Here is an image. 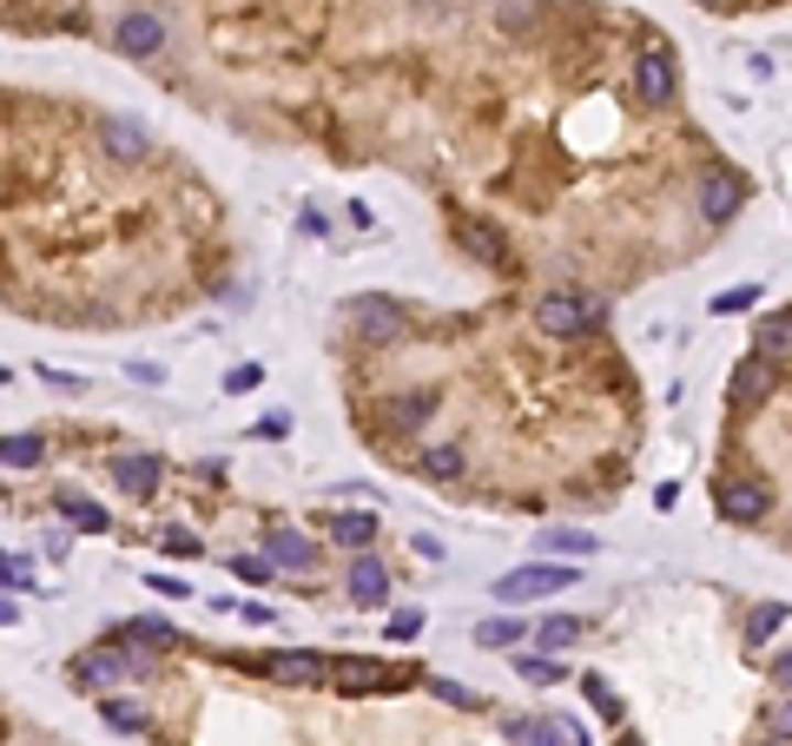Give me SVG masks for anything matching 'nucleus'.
Masks as SVG:
<instances>
[{"mask_svg":"<svg viewBox=\"0 0 792 746\" xmlns=\"http://www.w3.org/2000/svg\"><path fill=\"white\" fill-rule=\"evenodd\" d=\"M608 317V304L595 298V291H549L542 304H535V324L549 331V337H582V331H595Z\"/></svg>","mask_w":792,"mask_h":746,"instance_id":"1","label":"nucleus"},{"mask_svg":"<svg viewBox=\"0 0 792 746\" xmlns=\"http://www.w3.org/2000/svg\"><path fill=\"white\" fill-rule=\"evenodd\" d=\"M568 582H582V575H575V569H562V562H529V569H509V575L496 582V602H502V608L549 602V595H562Z\"/></svg>","mask_w":792,"mask_h":746,"instance_id":"2","label":"nucleus"},{"mask_svg":"<svg viewBox=\"0 0 792 746\" xmlns=\"http://www.w3.org/2000/svg\"><path fill=\"white\" fill-rule=\"evenodd\" d=\"M132 668H145V648H93V655H79L73 661V681L79 688H112V681H126Z\"/></svg>","mask_w":792,"mask_h":746,"instance_id":"3","label":"nucleus"},{"mask_svg":"<svg viewBox=\"0 0 792 746\" xmlns=\"http://www.w3.org/2000/svg\"><path fill=\"white\" fill-rule=\"evenodd\" d=\"M634 93H641V106H668V99H674V53H668V46H641V60H634Z\"/></svg>","mask_w":792,"mask_h":746,"instance_id":"4","label":"nucleus"},{"mask_svg":"<svg viewBox=\"0 0 792 746\" xmlns=\"http://www.w3.org/2000/svg\"><path fill=\"white\" fill-rule=\"evenodd\" d=\"M714 509H720L727 522H760V516H767V483H760V476H727V483L714 489Z\"/></svg>","mask_w":792,"mask_h":746,"instance_id":"5","label":"nucleus"},{"mask_svg":"<svg viewBox=\"0 0 792 746\" xmlns=\"http://www.w3.org/2000/svg\"><path fill=\"white\" fill-rule=\"evenodd\" d=\"M330 681H337V688H350V694H390V688H403V674H390L383 661H364V655L330 661Z\"/></svg>","mask_w":792,"mask_h":746,"instance_id":"6","label":"nucleus"},{"mask_svg":"<svg viewBox=\"0 0 792 746\" xmlns=\"http://www.w3.org/2000/svg\"><path fill=\"white\" fill-rule=\"evenodd\" d=\"M344 317L357 324V337H370V344H390L397 331H403V317H397V304L390 298H350L344 304Z\"/></svg>","mask_w":792,"mask_h":746,"instance_id":"7","label":"nucleus"},{"mask_svg":"<svg viewBox=\"0 0 792 746\" xmlns=\"http://www.w3.org/2000/svg\"><path fill=\"white\" fill-rule=\"evenodd\" d=\"M258 674H271V681H291V688H324L330 681V661L324 655H264V661H251Z\"/></svg>","mask_w":792,"mask_h":746,"instance_id":"8","label":"nucleus"},{"mask_svg":"<svg viewBox=\"0 0 792 746\" xmlns=\"http://www.w3.org/2000/svg\"><path fill=\"white\" fill-rule=\"evenodd\" d=\"M159 476H165V463H159V456H112V483H119L132 502H145V496L159 489Z\"/></svg>","mask_w":792,"mask_h":746,"instance_id":"9","label":"nucleus"},{"mask_svg":"<svg viewBox=\"0 0 792 746\" xmlns=\"http://www.w3.org/2000/svg\"><path fill=\"white\" fill-rule=\"evenodd\" d=\"M159 40H165V26H159V13H126L119 20V53H159Z\"/></svg>","mask_w":792,"mask_h":746,"instance_id":"10","label":"nucleus"},{"mask_svg":"<svg viewBox=\"0 0 792 746\" xmlns=\"http://www.w3.org/2000/svg\"><path fill=\"white\" fill-rule=\"evenodd\" d=\"M740 198H747V185H740L734 172H714V179L701 185V212H707V218H734Z\"/></svg>","mask_w":792,"mask_h":746,"instance_id":"11","label":"nucleus"},{"mask_svg":"<svg viewBox=\"0 0 792 746\" xmlns=\"http://www.w3.org/2000/svg\"><path fill=\"white\" fill-rule=\"evenodd\" d=\"M377 529H383V522H377L370 509H350V516H337V522H330V542H337V549H357V555H364V549L377 542Z\"/></svg>","mask_w":792,"mask_h":746,"instance_id":"12","label":"nucleus"},{"mask_svg":"<svg viewBox=\"0 0 792 746\" xmlns=\"http://www.w3.org/2000/svg\"><path fill=\"white\" fill-rule=\"evenodd\" d=\"M383 595H390V575H383L370 555H357V562H350V602H357V608H377Z\"/></svg>","mask_w":792,"mask_h":746,"instance_id":"13","label":"nucleus"},{"mask_svg":"<svg viewBox=\"0 0 792 746\" xmlns=\"http://www.w3.org/2000/svg\"><path fill=\"white\" fill-rule=\"evenodd\" d=\"M760 357H767V364H792V311L760 324Z\"/></svg>","mask_w":792,"mask_h":746,"instance_id":"14","label":"nucleus"},{"mask_svg":"<svg viewBox=\"0 0 792 746\" xmlns=\"http://www.w3.org/2000/svg\"><path fill=\"white\" fill-rule=\"evenodd\" d=\"M119 641H126V648H145V655H165L178 635H172L165 621H126V628H119Z\"/></svg>","mask_w":792,"mask_h":746,"instance_id":"15","label":"nucleus"},{"mask_svg":"<svg viewBox=\"0 0 792 746\" xmlns=\"http://www.w3.org/2000/svg\"><path fill=\"white\" fill-rule=\"evenodd\" d=\"M271 562H291V569H311L317 562V549L297 536V529H271Z\"/></svg>","mask_w":792,"mask_h":746,"instance_id":"16","label":"nucleus"},{"mask_svg":"<svg viewBox=\"0 0 792 746\" xmlns=\"http://www.w3.org/2000/svg\"><path fill=\"white\" fill-rule=\"evenodd\" d=\"M456 238H463V245H469V251H476L482 264H502V238H496L489 225H476V218H463V225H456Z\"/></svg>","mask_w":792,"mask_h":746,"instance_id":"17","label":"nucleus"},{"mask_svg":"<svg viewBox=\"0 0 792 746\" xmlns=\"http://www.w3.org/2000/svg\"><path fill=\"white\" fill-rule=\"evenodd\" d=\"M767 390H773V370H767V357H753V364L734 377V403H760Z\"/></svg>","mask_w":792,"mask_h":746,"instance_id":"18","label":"nucleus"},{"mask_svg":"<svg viewBox=\"0 0 792 746\" xmlns=\"http://www.w3.org/2000/svg\"><path fill=\"white\" fill-rule=\"evenodd\" d=\"M542 555H595L588 529H542Z\"/></svg>","mask_w":792,"mask_h":746,"instance_id":"19","label":"nucleus"},{"mask_svg":"<svg viewBox=\"0 0 792 746\" xmlns=\"http://www.w3.org/2000/svg\"><path fill=\"white\" fill-rule=\"evenodd\" d=\"M535 641H542L549 655H562V648H575V641H582V621H575V615H549V621L535 628Z\"/></svg>","mask_w":792,"mask_h":746,"instance_id":"20","label":"nucleus"},{"mask_svg":"<svg viewBox=\"0 0 792 746\" xmlns=\"http://www.w3.org/2000/svg\"><path fill=\"white\" fill-rule=\"evenodd\" d=\"M522 635H529L522 621H509V615H496V621H482V628H476V648H516Z\"/></svg>","mask_w":792,"mask_h":746,"instance_id":"21","label":"nucleus"},{"mask_svg":"<svg viewBox=\"0 0 792 746\" xmlns=\"http://www.w3.org/2000/svg\"><path fill=\"white\" fill-rule=\"evenodd\" d=\"M46 456V443L40 436H0V463H13V469H33Z\"/></svg>","mask_w":792,"mask_h":746,"instance_id":"22","label":"nucleus"},{"mask_svg":"<svg viewBox=\"0 0 792 746\" xmlns=\"http://www.w3.org/2000/svg\"><path fill=\"white\" fill-rule=\"evenodd\" d=\"M423 476H436V483L463 476V450H456V443H449V450H423Z\"/></svg>","mask_w":792,"mask_h":746,"instance_id":"23","label":"nucleus"},{"mask_svg":"<svg viewBox=\"0 0 792 746\" xmlns=\"http://www.w3.org/2000/svg\"><path fill=\"white\" fill-rule=\"evenodd\" d=\"M59 509H66L86 536H99V529H106V509H99V502H86V496H59Z\"/></svg>","mask_w":792,"mask_h":746,"instance_id":"24","label":"nucleus"},{"mask_svg":"<svg viewBox=\"0 0 792 746\" xmlns=\"http://www.w3.org/2000/svg\"><path fill=\"white\" fill-rule=\"evenodd\" d=\"M786 621H792V608H780V602H767V608H753V621H747V628H753V641H767V635H780Z\"/></svg>","mask_w":792,"mask_h":746,"instance_id":"25","label":"nucleus"},{"mask_svg":"<svg viewBox=\"0 0 792 746\" xmlns=\"http://www.w3.org/2000/svg\"><path fill=\"white\" fill-rule=\"evenodd\" d=\"M430 403H436V397H430V390H416V397H403V403H390V423H397V430H410L416 417H430Z\"/></svg>","mask_w":792,"mask_h":746,"instance_id":"26","label":"nucleus"},{"mask_svg":"<svg viewBox=\"0 0 792 746\" xmlns=\"http://www.w3.org/2000/svg\"><path fill=\"white\" fill-rule=\"evenodd\" d=\"M106 139H112V152H145V132L126 119H106Z\"/></svg>","mask_w":792,"mask_h":746,"instance_id":"27","label":"nucleus"},{"mask_svg":"<svg viewBox=\"0 0 792 746\" xmlns=\"http://www.w3.org/2000/svg\"><path fill=\"white\" fill-rule=\"evenodd\" d=\"M106 721H112L119 734H145V714H139V707H126V701H106Z\"/></svg>","mask_w":792,"mask_h":746,"instance_id":"28","label":"nucleus"},{"mask_svg":"<svg viewBox=\"0 0 792 746\" xmlns=\"http://www.w3.org/2000/svg\"><path fill=\"white\" fill-rule=\"evenodd\" d=\"M753 304H760V291H753V284H734V291H720V298H714V311H753Z\"/></svg>","mask_w":792,"mask_h":746,"instance_id":"29","label":"nucleus"},{"mask_svg":"<svg viewBox=\"0 0 792 746\" xmlns=\"http://www.w3.org/2000/svg\"><path fill=\"white\" fill-rule=\"evenodd\" d=\"M416 628H423L416 608H397V615H390V641H416Z\"/></svg>","mask_w":792,"mask_h":746,"instance_id":"30","label":"nucleus"},{"mask_svg":"<svg viewBox=\"0 0 792 746\" xmlns=\"http://www.w3.org/2000/svg\"><path fill=\"white\" fill-rule=\"evenodd\" d=\"M258 383H264V370H258V364H238V370L225 377V390H231V397H238V390H258Z\"/></svg>","mask_w":792,"mask_h":746,"instance_id":"31","label":"nucleus"},{"mask_svg":"<svg viewBox=\"0 0 792 746\" xmlns=\"http://www.w3.org/2000/svg\"><path fill=\"white\" fill-rule=\"evenodd\" d=\"M231 575H238V582H264V575H271V569H264V562H258V555H231Z\"/></svg>","mask_w":792,"mask_h":746,"instance_id":"32","label":"nucleus"},{"mask_svg":"<svg viewBox=\"0 0 792 746\" xmlns=\"http://www.w3.org/2000/svg\"><path fill=\"white\" fill-rule=\"evenodd\" d=\"M522 674H529V681H562V661H555V655H549V661H522Z\"/></svg>","mask_w":792,"mask_h":746,"instance_id":"33","label":"nucleus"},{"mask_svg":"<svg viewBox=\"0 0 792 746\" xmlns=\"http://www.w3.org/2000/svg\"><path fill=\"white\" fill-rule=\"evenodd\" d=\"M588 701H595V707H601V714H608V721H615V714H621V701H615V694H608V681H588Z\"/></svg>","mask_w":792,"mask_h":746,"instance_id":"34","label":"nucleus"},{"mask_svg":"<svg viewBox=\"0 0 792 746\" xmlns=\"http://www.w3.org/2000/svg\"><path fill=\"white\" fill-rule=\"evenodd\" d=\"M0 582H13V588H26V582H33V569H26V562H13V555H0Z\"/></svg>","mask_w":792,"mask_h":746,"instance_id":"35","label":"nucleus"},{"mask_svg":"<svg viewBox=\"0 0 792 746\" xmlns=\"http://www.w3.org/2000/svg\"><path fill=\"white\" fill-rule=\"evenodd\" d=\"M430 688H436V694H443V701H456V707H476V694H463V688H456V681H430Z\"/></svg>","mask_w":792,"mask_h":746,"instance_id":"36","label":"nucleus"},{"mask_svg":"<svg viewBox=\"0 0 792 746\" xmlns=\"http://www.w3.org/2000/svg\"><path fill=\"white\" fill-rule=\"evenodd\" d=\"M529 740H535V746H562L568 734H562V727H549V721H535V734H529Z\"/></svg>","mask_w":792,"mask_h":746,"instance_id":"37","label":"nucleus"},{"mask_svg":"<svg viewBox=\"0 0 792 746\" xmlns=\"http://www.w3.org/2000/svg\"><path fill=\"white\" fill-rule=\"evenodd\" d=\"M284 430H291V417H284V410H271V417L258 423V436H284Z\"/></svg>","mask_w":792,"mask_h":746,"instance_id":"38","label":"nucleus"},{"mask_svg":"<svg viewBox=\"0 0 792 746\" xmlns=\"http://www.w3.org/2000/svg\"><path fill=\"white\" fill-rule=\"evenodd\" d=\"M773 734H780V740H792V701H780V707H773Z\"/></svg>","mask_w":792,"mask_h":746,"instance_id":"39","label":"nucleus"},{"mask_svg":"<svg viewBox=\"0 0 792 746\" xmlns=\"http://www.w3.org/2000/svg\"><path fill=\"white\" fill-rule=\"evenodd\" d=\"M773 688H792V648L773 661Z\"/></svg>","mask_w":792,"mask_h":746,"instance_id":"40","label":"nucleus"},{"mask_svg":"<svg viewBox=\"0 0 792 746\" xmlns=\"http://www.w3.org/2000/svg\"><path fill=\"white\" fill-rule=\"evenodd\" d=\"M7 621H13V602H7V595H0V628H7Z\"/></svg>","mask_w":792,"mask_h":746,"instance_id":"41","label":"nucleus"},{"mask_svg":"<svg viewBox=\"0 0 792 746\" xmlns=\"http://www.w3.org/2000/svg\"><path fill=\"white\" fill-rule=\"evenodd\" d=\"M0 383H7V370H0Z\"/></svg>","mask_w":792,"mask_h":746,"instance_id":"42","label":"nucleus"},{"mask_svg":"<svg viewBox=\"0 0 792 746\" xmlns=\"http://www.w3.org/2000/svg\"><path fill=\"white\" fill-rule=\"evenodd\" d=\"M701 7H714V0H701Z\"/></svg>","mask_w":792,"mask_h":746,"instance_id":"43","label":"nucleus"}]
</instances>
